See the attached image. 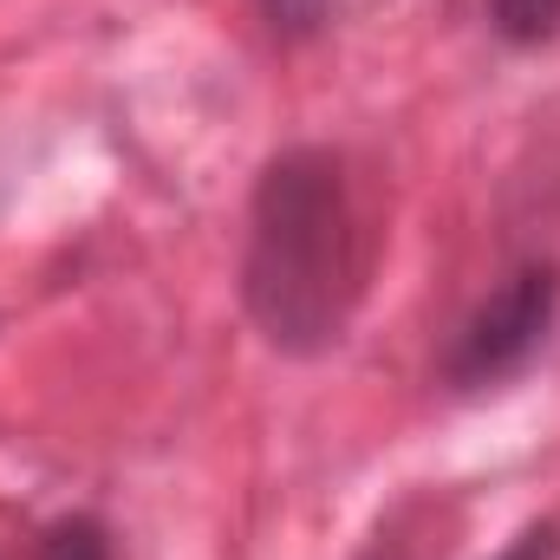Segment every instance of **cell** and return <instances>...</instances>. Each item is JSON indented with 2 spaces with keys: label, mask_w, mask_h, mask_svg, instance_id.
I'll use <instances>...</instances> for the list:
<instances>
[{
  "label": "cell",
  "mask_w": 560,
  "mask_h": 560,
  "mask_svg": "<svg viewBox=\"0 0 560 560\" xmlns=\"http://www.w3.org/2000/svg\"><path fill=\"white\" fill-rule=\"evenodd\" d=\"M372 275V229L332 150H280L255 183L242 293L280 352H326L346 339Z\"/></svg>",
  "instance_id": "1"
},
{
  "label": "cell",
  "mask_w": 560,
  "mask_h": 560,
  "mask_svg": "<svg viewBox=\"0 0 560 560\" xmlns=\"http://www.w3.org/2000/svg\"><path fill=\"white\" fill-rule=\"evenodd\" d=\"M555 306H560L555 268H541V261L515 268V275L469 313V326L456 332V346H450V359H443L450 385H456V392H476V385H502L509 372H522V365L541 352V339H548V326H555Z\"/></svg>",
  "instance_id": "2"
},
{
  "label": "cell",
  "mask_w": 560,
  "mask_h": 560,
  "mask_svg": "<svg viewBox=\"0 0 560 560\" xmlns=\"http://www.w3.org/2000/svg\"><path fill=\"white\" fill-rule=\"evenodd\" d=\"M489 26L509 46H541L560 33V0H489Z\"/></svg>",
  "instance_id": "3"
},
{
  "label": "cell",
  "mask_w": 560,
  "mask_h": 560,
  "mask_svg": "<svg viewBox=\"0 0 560 560\" xmlns=\"http://www.w3.org/2000/svg\"><path fill=\"white\" fill-rule=\"evenodd\" d=\"M33 560H118V555H112L105 522H92V515H66V522H52V528L39 535V555Z\"/></svg>",
  "instance_id": "4"
},
{
  "label": "cell",
  "mask_w": 560,
  "mask_h": 560,
  "mask_svg": "<svg viewBox=\"0 0 560 560\" xmlns=\"http://www.w3.org/2000/svg\"><path fill=\"white\" fill-rule=\"evenodd\" d=\"M319 7H326V0H268L275 26H293V33H300V26H313V20H319Z\"/></svg>",
  "instance_id": "5"
},
{
  "label": "cell",
  "mask_w": 560,
  "mask_h": 560,
  "mask_svg": "<svg viewBox=\"0 0 560 560\" xmlns=\"http://www.w3.org/2000/svg\"><path fill=\"white\" fill-rule=\"evenodd\" d=\"M495 560H555V528H528L509 555H495Z\"/></svg>",
  "instance_id": "6"
}]
</instances>
